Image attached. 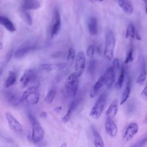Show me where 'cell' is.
I'll use <instances>...</instances> for the list:
<instances>
[{"label":"cell","instance_id":"7bdbcfd3","mask_svg":"<svg viewBox=\"0 0 147 147\" xmlns=\"http://www.w3.org/2000/svg\"><path fill=\"white\" fill-rule=\"evenodd\" d=\"M145 122L147 123V115H146V118H145Z\"/></svg>","mask_w":147,"mask_h":147},{"label":"cell","instance_id":"603a6c76","mask_svg":"<svg viewBox=\"0 0 147 147\" xmlns=\"http://www.w3.org/2000/svg\"><path fill=\"white\" fill-rule=\"evenodd\" d=\"M105 84V79L103 75L101 76L98 80L96 82L95 84L94 85L92 90L90 91V95L91 98H93L96 96L97 93L99 92L100 89L103 87V86Z\"/></svg>","mask_w":147,"mask_h":147},{"label":"cell","instance_id":"b9f144b4","mask_svg":"<svg viewBox=\"0 0 147 147\" xmlns=\"http://www.w3.org/2000/svg\"><path fill=\"white\" fill-rule=\"evenodd\" d=\"M142 1L147 4V0H142Z\"/></svg>","mask_w":147,"mask_h":147},{"label":"cell","instance_id":"7a4b0ae2","mask_svg":"<svg viewBox=\"0 0 147 147\" xmlns=\"http://www.w3.org/2000/svg\"><path fill=\"white\" fill-rule=\"evenodd\" d=\"M79 76L75 72L69 75L66 80L65 90L67 94L71 97L75 96L77 94L79 83Z\"/></svg>","mask_w":147,"mask_h":147},{"label":"cell","instance_id":"4316f807","mask_svg":"<svg viewBox=\"0 0 147 147\" xmlns=\"http://www.w3.org/2000/svg\"><path fill=\"white\" fill-rule=\"evenodd\" d=\"M146 75H147V72H146V67H145V65L144 64L142 67L141 72L140 73V74L137 79V80H136L137 83L140 85L143 84L146 80Z\"/></svg>","mask_w":147,"mask_h":147},{"label":"cell","instance_id":"ee69618b","mask_svg":"<svg viewBox=\"0 0 147 147\" xmlns=\"http://www.w3.org/2000/svg\"><path fill=\"white\" fill-rule=\"evenodd\" d=\"M1 48L2 49V42H1Z\"/></svg>","mask_w":147,"mask_h":147},{"label":"cell","instance_id":"ab89813d","mask_svg":"<svg viewBox=\"0 0 147 147\" xmlns=\"http://www.w3.org/2000/svg\"><path fill=\"white\" fill-rule=\"evenodd\" d=\"M91 1H98V2H103V1H105V0H91Z\"/></svg>","mask_w":147,"mask_h":147},{"label":"cell","instance_id":"d590c367","mask_svg":"<svg viewBox=\"0 0 147 147\" xmlns=\"http://www.w3.org/2000/svg\"><path fill=\"white\" fill-rule=\"evenodd\" d=\"M112 66L115 69L116 72L118 71L119 69V60L118 59H115L113 61Z\"/></svg>","mask_w":147,"mask_h":147},{"label":"cell","instance_id":"d4e9b609","mask_svg":"<svg viewBox=\"0 0 147 147\" xmlns=\"http://www.w3.org/2000/svg\"><path fill=\"white\" fill-rule=\"evenodd\" d=\"M17 80V74L14 71H9L5 83V87L9 88L15 84Z\"/></svg>","mask_w":147,"mask_h":147},{"label":"cell","instance_id":"7402d4cb","mask_svg":"<svg viewBox=\"0 0 147 147\" xmlns=\"http://www.w3.org/2000/svg\"><path fill=\"white\" fill-rule=\"evenodd\" d=\"M92 132L95 147H105L104 141L98 131L94 127H92Z\"/></svg>","mask_w":147,"mask_h":147},{"label":"cell","instance_id":"44dd1931","mask_svg":"<svg viewBox=\"0 0 147 147\" xmlns=\"http://www.w3.org/2000/svg\"><path fill=\"white\" fill-rule=\"evenodd\" d=\"M130 91H131V80H130V78L129 77L127 78V80L126 82L125 88L123 90V92L121 95V100H120L121 105L124 104L127 101V100L128 99V98L129 97V95L130 94Z\"/></svg>","mask_w":147,"mask_h":147},{"label":"cell","instance_id":"f35d334b","mask_svg":"<svg viewBox=\"0 0 147 147\" xmlns=\"http://www.w3.org/2000/svg\"><path fill=\"white\" fill-rule=\"evenodd\" d=\"M61 107H56V108L55 109V110L56 111H60L61 110Z\"/></svg>","mask_w":147,"mask_h":147},{"label":"cell","instance_id":"8d00e7d4","mask_svg":"<svg viewBox=\"0 0 147 147\" xmlns=\"http://www.w3.org/2000/svg\"><path fill=\"white\" fill-rule=\"evenodd\" d=\"M135 36H136V38L138 40H141V36H140V34L138 33V32H137L136 30V33H135Z\"/></svg>","mask_w":147,"mask_h":147},{"label":"cell","instance_id":"5b68a950","mask_svg":"<svg viewBox=\"0 0 147 147\" xmlns=\"http://www.w3.org/2000/svg\"><path fill=\"white\" fill-rule=\"evenodd\" d=\"M29 118L32 125V140L35 143L39 142L43 140L45 136V131L34 116L30 114Z\"/></svg>","mask_w":147,"mask_h":147},{"label":"cell","instance_id":"f1b7e54d","mask_svg":"<svg viewBox=\"0 0 147 147\" xmlns=\"http://www.w3.org/2000/svg\"><path fill=\"white\" fill-rule=\"evenodd\" d=\"M56 96V90L55 88H51L47 93L45 98V101L48 104H51L53 101Z\"/></svg>","mask_w":147,"mask_h":147},{"label":"cell","instance_id":"ba28073f","mask_svg":"<svg viewBox=\"0 0 147 147\" xmlns=\"http://www.w3.org/2000/svg\"><path fill=\"white\" fill-rule=\"evenodd\" d=\"M5 117L10 129L15 133L20 134L22 132L23 127L21 123L9 112H6Z\"/></svg>","mask_w":147,"mask_h":147},{"label":"cell","instance_id":"2e32d148","mask_svg":"<svg viewBox=\"0 0 147 147\" xmlns=\"http://www.w3.org/2000/svg\"><path fill=\"white\" fill-rule=\"evenodd\" d=\"M118 4L126 14L131 16L133 13V6L129 0H118Z\"/></svg>","mask_w":147,"mask_h":147},{"label":"cell","instance_id":"30bf717a","mask_svg":"<svg viewBox=\"0 0 147 147\" xmlns=\"http://www.w3.org/2000/svg\"><path fill=\"white\" fill-rule=\"evenodd\" d=\"M116 71L111 65L106 71L103 76L105 79V84L107 89H110L114 84L116 78Z\"/></svg>","mask_w":147,"mask_h":147},{"label":"cell","instance_id":"52a82bcc","mask_svg":"<svg viewBox=\"0 0 147 147\" xmlns=\"http://www.w3.org/2000/svg\"><path fill=\"white\" fill-rule=\"evenodd\" d=\"M61 28V18L59 11L57 9H55L53 14L52 25L51 28V37L53 38L57 35Z\"/></svg>","mask_w":147,"mask_h":147},{"label":"cell","instance_id":"4dcf8cb0","mask_svg":"<svg viewBox=\"0 0 147 147\" xmlns=\"http://www.w3.org/2000/svg\"><path fill=\"white\" fill-rule=\"evenodd\" d=\"M22 16L24 21L26 23V24H28L29 26H31L32 25L33 22H32V17L29 14V13L26 11V10H23L22 11Z\"/></svg>","mask_w":147,"mask_h":147},{"label":"cell","instance_id":"836d02e7","mask_svg":"<svg viewBox=\"0 0 147 147\" xmlns=\"http://www.w3.org/2000/svg\"><path fill=\"white\" fill-rule=\"evenodd\" d=\"M94 52H95V48L94 45H89L86 51L87 56L89 57H92L94 54Z\"/></svg>","mask_w":147,"mask_h":147},{"label":"cell","instance_id":"484cf974","mask_svg":"<svg viewBox=\"0 0 147 147\" xmlns=\"http://www.w3.org/2000/svg\"><path fill=\"white\" fill-rule=\"evenodd\" d=\"M125 76V69L124 66H122L121 67L120 74H119V75L118 76V80H117V83L115 84V87L117 89L119 90L122 88V87L123 86V82H124Z\"/></svg>","mask_w":147,"mask_h":147},{"label":"cell","instance_id":"8992f818","mask_svg":"<svg viewBox=\"0 0 147 147\" xmlns=\"http://www.w3.org/2000/svg\"><path fill=\"white\" fill-rule=\"evenodd\" d=\"M86 67V56L83 52H79L75 60V70L76 74L79 76H81L84 71Z\"/></svg>","mask_w":147,"mask_h":147},{"label":"cell","instance_id":"3957f363","mask_svg":"<svg viewBox=\"0 0 147 147\" xmlns=\"http://www.w3.org/2000/svg\"><path fill=\"white\" fill-rule=\"evenodd\" d=\"M106 100L107 96L105 93H102L99 95L90 112V115L92 118L97 119L102 115L106 105Z\"/></svg>","mask_w":147,"mask_h":147},{"label":"cell","instance_id":"60d3db41","mask_svg":"<svg viewBox=\"0 0 147 147\" xmlns=\"http://www.w3.org/2000/svg\"><path fill=\"white\" fill-rule=\"evenodd\" d=\"M145 12H146V14H147V4H146V9H145Z\"/></svg>","mask_w":147,"mask_h":147},{"label":"cell","instance_id":"83f0119b","mask_svg":"<svg viewBox=\"0 0 147 147\" xmlns=\"http://www.w3.org/2000/svg\"><path fill=\"white\" fill-rule=\"evenodd\" d=\"M136 29L134 25L131 24H129L127 27L125 34V38L127 39H133L135 36Z\"/></svg>","mask_w":147,"mask_h":147},{"label":"cell","instance_id":"4fadbf2b","mask_svg":"<svg viewBox=\"0 0 147 147\" xmlns=\"http://www.w3.org/2000/svg\"><path fill=\"white\" fill-rule=\"evenodd\" d=\"M36 77V73L34 70L29 69L26 70L20 78V83L23 87H26L30 82H33Z\"/></svg>","mask_w":147,"mask_h":147},{"label":"cell","instance_id":"8fae6325","mask_svg":"<svg viewBox=\"0 0 147 147\" xmlns=\"http://www.w3.org/2000/svg\"><path fill=\"white\" fill-rule=\"evenodd\" d=\"M138 125L136 122H131L127 126L123 138L126 142L129 141L133 139V138L137 134L138 131Z\"/></svg>","mask_w":147,"mask_h":147},{"label":"cell","instance_id":"d6986e66","mask_svg":"<svg viewBox=\"0 0 147 147\" xmlns=\"http://www.w3.org/2000/svg\"><path fill=\"white\" fill-rule=\"evenodd\" d=\"M40 7V3L37 0H24L22 8L24 10H36Z\"/></svg>","mask_w":147,"mask_h":147},{"label":"cell","instance_id":"1f68e13d","mask_svg":"<svg viewBox=\"0 0 147 147\" xmlns=\"http://www.w3.org/2000/svg\"><path fill=\"white\" fill-rule=\"evenodd\" d=\"M133 61V50L132 48H131L129 50V51L126 55V56L125 61H124V63L128 64L130 62H132Z\"/></svg>","mask_w":147,"mask_h":147},{"label":"cell","instance_id":"f546056e","mask_svg":"<svg viewBox=\"0 0 147 147\" xmlns=\"http://www.w3.org/2000/svg\"><path fill=\"white\" fill-rule=\"evenodd\" d=\"M76 55H75V50L72 48H70L68 49L67 56V61L69 65H71L73 64L74 60H75Z\"/></svg>","mask_w":147,"mask_h":147},{"label":"cell","instance_id":"9a60e30c","mask_svg":"<svg viewBox=\"0 0 147 147\" xmlns=\"http://www.w3.org/2000/svg\"><path fill=\"white\" fill-rule=\"evenodd\" d=\"M36 49V47L33 45H26L22 46L18 48L16 51L14 52V56L16 59H19L24 57L28 53L34 51Z\"/></svg>","mask_w":147,"mask_h":147},{"label":"cell","instance_id":"cb8c5ba5","mask_svg":"<svg viewBox=\"0 0 147 147\" xmlns=\"http://www.w3.org/2000/svg\"><path fill=\"white\" fill-rule=\"evenodd\" d=\"M0 22L1 25H2V26H3L7 31L12 33L16 30L14 25L8 18L1 16L0 17Z\"/></svg>","mask_w":147,"mask_h":147},{"label":"cell","instance_id":"6da1fadb","mask_svg":"<svg viewBox=\"0 0 147 147\" xmlns=\"http://www.w3.org/2000/svg\"><path fill=\"white\" fill-rule=\"evenodd\" d=\"M115 45V38L111 30L107 31L105 36L104 57L108 61H111L114 56V48Z\"/></svg>","mask_w":147,"mask_h":147},{"label":"cell","instance_id":"9c48e42d","mask_svg":"<svg viewBox=\"0 0 147 147\" xmlns=\"http://www.w3.org/2000/svg\"><path fill=\"white\" fill-rule=\"evenodd\" d=\"M5 98L6 101L11 106H17L20 105L22 101L21 96H20L18 94L13 90H7L4 94Z\"/></svg>","mask_w":147,"mask_h":147},{"label":"cell","instance_id":"74e56055","mask_svg":"<svg viewBox=\"0 0 147 147\" xmlns=\"http://www.w3.org/2000/svg\"><path fill=\"white\" fill-rule=\"evenodd\" d=\"M47 117V113L45 112H42L41 114V117Z\"/></svg>","mask_w":147,"mask_h":147},{"label":"cell","instance_id":"7c38bea8","mask_svg":"<svg viewBox=\"0 0 147 147\" xmlns=\"http://www.w3.org/2000/svg\"><path fill=\"white\" fill-rule=\"evenodd\" d=\"M105 130L107 134L111 138L115 137L118 133L117 126L113 118L107 117L105 122Z\"/></svg>","mask_w":147,"mask_h":147},{"label":"cell","instance_id":"277c9868","mask_svg":"<svg viewBox=\"0 0 147 147\" xmlns=\"http://www.w3.org/2000/svg\"><path fill=\"white\" fill-rule=\"evenodd\" d=\"M22 101L28 104L34 105L38 103L40 99V92L38 88L32 86L27 88L21 95Z\"/></svg>","mask_w":147,"mask_h":147},{"label":"cell","instance_id":"5bb4252c","mask_svg":"<svg viewBox=\"0 0 147 147\" xmlns=\"http://www.w3.org/2000/svg\"><path fill=\"white\" fill-rule=\"evenodd\" d=\"M67 65V63H60L56 64H49V63H44L40 65V68L45 71L49 72L52 71H59L64 68H65Z\"/></svg>","mask_w":147,"mask_h":147},{"label":"cell","instance_id":"e0dca14e","mask_svg":"<svg viewBox=\"0 0 147 147\" xmlns=\"http://www.w3.org/2000/svg\"><path fill=\"white\" fill-rule=\"evenodd\" d=\"M80 99H75L74 100H73L71 103L70 105H69V107L68 108V110L67 111V113L62 118V121L64 123H65L67 122H68L72 114V113L73 111H74V110L77 108V107L79 106L80 102Z\"/></svg>","mask_w":147,"mask_h":147},{"label":"cell","instance_id":"ffe728a7","mask_svg":"<svg viewBox=\"0 0 147 147\" xmlns=\"http://www.w3.org/2000/svg\"><path fill=\"white\" fill-rule=\"evenodd\" d=\"M87 26L90 33L92 36H95L98 33V22L95 17H90L87 21Z\"/></svg>","mask_w":147,"mask_h":147},{"label":"cell","instance_id":"ac0fdd59","mask_svg":"<svg viewBox=\"0 0 147 147\" xmlns=\"http://www.w3.org/2000/svg\"><path fill=\"white\" fill-rule=\"evenodd\" d=\"M118 109V101L117 99L113 100L107 108L105 114L106 117L113 118L117 114Z\"/></svg>","mask_w":147,"mask_h":147},{"label":"cell","instance_id":"d6a6232c","mask_svg":"<svg viewBox=\"0 0 147 147\" xmlns=\"http://www.w3.org/2000/svg\"><path fill=\"white\" fill-rule=\"evenodd\" d=\"M147 142V136L142 138L141 140L134 144L131 147H142Z\"/></svg>","mask_w":147,"mask_h":147},{"label":"cell","instance_id":"e575fe53","mask_svg":"<svg viewBox=\"0 0 147 147\" xmlns=\"http://www.w3.org/2000/svg\"><path fill=\"white\" fill-rule=\"evenodd\" d=\"M141 96L144 100L147 101V83L141 93Z\"/></svg>","mask_w":147,"mask_h":147}]
</instances>
